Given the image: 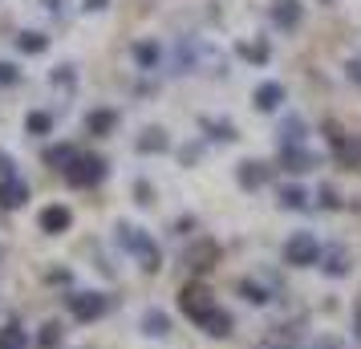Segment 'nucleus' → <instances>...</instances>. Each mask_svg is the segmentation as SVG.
Listing matches in <instances>:
<instances>
[{
  "label": "nucleus",
  "instance_id": "nucleus-1",
  "mask_svg": "<svg viewBox=\"0 0 361 349\" xmlns=\"http://www.w3.org/2000/svg\"><path fill=\"white\" fill-rule=\"evenodd\" d=\"M118 244H122L126 252H134L147 272H159V264H163V260H159V248H154V240H150L142 228H134V224H118Z\"/></svg>",
  "mask_w": 361,
  "mask_h": 349
},
{
  "label": "nucleus",
  "instance_id": "nucleus-2",
  "mask_svg": "<svg viewBox=\"0 0 361 349\" xmlns=\"http://www.w3.org/2000/svg\"><path fill=\"white\" fill-rule=\"evenodd\" d=\"M284 260L293 268H309L321 260V244H317V235L312 232H293L288 235V244H284Z\"/></svg>",
  "mask_w": 361,
  "mask_h": 349
},
{
  "label": "nucleus",
  "instance_id": "nucleus-3",
  "mask_svg": "<svg viewBox=\"0 0 361 349\" xmlns=\"http://www.w3.org/2000/svg\"><path fill=\"white\" fill-rule=\"evenodd\" d=\"M66 179L73 187H94L106 179V159H98V154H78L73 163L66 166Z\"/></svg>",
  "mask_w": 361,
  "mask_h": 349
},
{
  "label": "nucleus",
  "instance_id": "nucleus-4",
  "mask_svg": "<svg viewBox=\"0 0 361 349\" xmlns=\"http://www.w3.org/2000/svg\"><path fill=\"white\" fill-rule=\"evenodd\" d=\"M106 309H110V300L102 297V293H73L69 297V313L78 317V321H98Z\"/></svg>",
  "mask_w": 361,
  "mask_h": 349
},
{
  "label": "nucleus",
  "instance_id": "nucleus-5",
  "mask_svg": "<svg viewBox=\"0 0 361 349\" xmlns=\"http://www.w3.org/2000/svg\"><path fill=\"white\" fill-rule=\"evenodd\" d=\"M179 309L191 317V321H199L207 309H215V300H212V293H207L203 284H187V288L179 293Z\"/></svg>",
  "mask_w": 361,
  "mask_h": 349
},
{
  "label": "nucleus",
  "instance_id": "nucleus-6",
  "mask_svg": "<svg viewBox=\"0 0 361 349\" xmlns=\"http://www.w3.org/2000/svg\"><path fill=\"white\" fill-rule=\"evenodd\" d=\"M37 224H41V232H45V235H61V232H69L73 212H69L66 203H49V207L37 216Z\"/></svg>",
  "mask_w": 361,
  "mask_h": 349
},
{
  "label": "nucleus",
  "instance_id": "nucleus-7",
  "mask_svg": "<svg viewBox=\"0 0 361 349\" xmlns=\"http://www.w3.org/2000/svg\"><path fill=\"white\" fill-rule=\"evenodd\" d=\"M268 163H256V159H244V163L235 166V179H240V187L244 191H256V187H264L268 183Z\"/></svg>",
  "mask_w": 361,
  "mask_h": 349
},
{
  "label": "nucleus",
  "instance_id": "nucleus-8",
  "mask_svg": "<svg viewBox=\"0 0 361 349\" xmlns=\"http://www.w3.org/2000/svg\"><path fill=\"white\" fill-rule=\"evenodd\" d=\"M272 20H276V29H296L305 20V4L300 0H272Z\"/></svg>",
  "mask_w": 361,
  "mask_h": 349
},
{
  "label": "nucleus",
  "instance_id": "nucleus-9",
  "mask_svg": "<svg viewBox=\"0 0 361 349\" xmlns=\"http://www.w3.org/2000/svg\"><path fill=\"white\" fill-rule=\"evenodd\" d=\"M25 200H29V183H25V179H17V175L0 179V207H4V212L20 207Z\"/></svg>",
  "mask_w": 361,
  "mask_h": 349
},
{
  "label": "nucleus",
  "instance_id": "nucleus-10",
  "mask_svg": "<svg viewBox=\"0 0 361 349\" xmlns=\"http://www.w3.org/2000/svg\"><path fill=\"white\" fill-rule=\"evenodd\" d=\"M215 260H219V244L215 240H199L195 248H187V268H195V272H207Z\"/></svg>",
  "mask_w": 361,
  "mask_h": 349
},
{
  "label": "nucleus",
  "instance_id": "nucleus-11",
  "mask_svg": "<svg viewBox=\"0 0 361 349\" xmlns=\"http://www.w3.org/2000/svg\"><path fill=\"white\" fill-rule=\"evenodd\" d=\"M252 102H256V110H264V114H272L280 102H284V85L280 82H264L256 85V94H252Z\"/></svg>",
  "mask_w": 361,
  "mask_h": 349
},
{
  "label": "nucleus",
  "instance_id": "nucleus-12",
  "mask_svg": "<svg viewBox=\"0 0 361 349\" xmlns=\"http://www.w3.org/2000/svg\"><path fill=\"white\" fill-rule=\"evenodd\" d=\"M138 150L142 154H163V150H171V138H166L163 126H150V130L138 134Z\"/></svg>",
  "mask_w": 361,
  "mask_h": 349
},
{
  "label": "nucleus",
  "instance_id": "nucleus-13",
  "mask_svg": "<svg viewBox=\"0 0 361 349\" xmlns=\"http://www.w3.org/2000/svg\"><path fill=\"white\" fill-rule=\"evenodd\" d=\"M199 325L212 333V337H228L231 333V313H224V309L215 305V309H207V313L199 317Z\"/></svg>",
  "mask_w": 361,
  "mask_h": 349
},
{
  "label": "nucleus",
  "instance_id": "nucleus-14",
  "mask_svg": "<svg viewBox=\"0 0 361 349\" xmlns=\"http://www.w3.org/2000/svg\"><path fill=\"white\" fill-rule=\"evenodd\" d=\"M321 268L329 276H345L349 272V252L345 248H321Z\"/></svg>",
  "mask_w": 361,
  "mask_h": 349
},
{
  "label": "nucleus",
  "instance_id": "nucleus-15",
  "mask_svg": "<svg viewBox=\"0 0 361 349\" xmlns=\"http://www.w3.org/2000/svg\"><path fill=\"white\" fill-rule=\"evenodd\" d=\"M280 163L288 166V171H309L317 159H312L305 147H280Z\"/></svg>",
  "mask_w": 361,
  "mask_h": 349
},
{
  "label": "nucleus",
  "instance_id": "nucleus-16",
  "mask_svg": "<svg viewBox=\"0 0 361 349\" xmlns=\"http://www.w3.org/2000/svg\"><path fill=\"white\" fill-rule=\"evenodd\" d=\"M235 53H240L244 61H252V66H264V61L272 57L268 41H240V45H235Z\"/></svg>",
  "mask_w": 361,
  "mask_h": 349
},
{
  "label": "nucleus",
  "instance_id": "nucleus-17",
  "mask_svg": "<svg viewBox=\"0 0 361 349\" xmlns=\"http://www.w3.org/2000/svg\"><path fill=\"white\" fill-rule=\"evenodd\" d=\"M114 126H118L114 110H90V118H85V130L90 134H110Z\"/></svg>",
  "mask_w": 361,
  "mask_h": 349
},
{
  "label": "nucleus",
  "instance_id": "nucleus-18",
  "mask_svg": "<svg viewBox=\"0 0 361 349\" xmlns=\"http://www.w3.org/2000/svg\"><path fill=\"white\" fill-rule=\"evenodd\" d=\"M159 57H163L159 41H138V45H134V61L142 69H159Z\"/></svg>",
  "mask_w": 361,
  "mask_h": 349
},
{
  "label": "nucleus",
  "instance_id": "nucleus-19",
  "mask_svg": "<svg viewBox=\"0 0 361 349\" xmlns=\"http://www.w3.org/2000/svg\"><path fill=\"white\" fill-rule=\"evenodd\" d=\"M0 349H29V333L20 325H4L0 329Z\"/></svg>",
  "mask_w": 361,
  "mask_h": 349
},
{
  "label": "nucleus",
  "instance_id": "nucleus-20",
  "mask_svg": "<svg viewBox=\"0 0 361 349\" xmlns=\"http://www.w3.org/2000/svg\"><path fill=\"white\" fill-rule=\"evenodd\" d=\"M73 159H78V150L69 147V142H61V147H49V150H45V163L57 166V171H66V166L73 163Z\"/></svg>",
  "mask_w": 361,
  "mask_h": 349
},
{
  "label": "nucleus",
  "instance_id": "nucleus-21",
  "mask_svg": "<svg viewBox=\"0 0 361 349\" xmlns=\"http://www.w3.org/2000/svg\"><path fill=\"white\" fill-rule=\"evenodd\" d=\"M142 329H147L150 337H166V333H171V317L159 313V309H150V313L142 317Z\"/></svg>",
  "mask_w": 361,
  "mask_h": 349
},
{
  "label": "nucleus",
  "instance_id": "nucleus-22",
  "mask_svg": "<svg viewBox=\"0 0 361 349\" xmlns=\"http://www.w3.org/2000/svg\"><path fill=\"white\" fill-rule=\"evenodd\" d=\"M300 138H305V122L300 118H288L280 126V147H300Z\"/></svg>",
  "mask_w": 361,
  "mask_h": 349
},
{
  "label": "nucleus",
  "instance_id": "nucleus-23",
  "mask_svg": "<svg viewBox=\"0 0 361 349\" xmlns=\"http://www.w3.org/2000/svg\"><path fill=\"white\" fill-rule=\"evenodd\" d=\"M17 49L20 53H33V57H37V53L49 49V37H45V33H20L17 37Z\"/></svg>",
  "mask_w": 361,
  "mask_h": 349
},
{
  "label": "nucleus",
  "instance_id": "nucleus-24",
  "mask_svg": "<svg viewBox=\"0 0 361 349\" xmlns=\"http://www.w3.org/2000/svg\"><path fill=\"white\" fill-rule=\"evenodd\" d=\"M25 130H29V134H49V130H53V114H45V110H33V114L25 118Z\"/></svg>",
  "mask_w": 361,
  "mask_h": 349
},
{
  "label": "nucleus",
  "instance_id": "nucleus-25",
  "mask_svg": "<svg viewBox=\"0 0 361 349\" xmlns=\"http://www.w3.org/2000/svg\"><path fill=\"white\" fill-rule=\"evenodd\" d=\"M305 203H309V195H305V187H280V207H305Z\"/></svg>",
  "mask_w": 361,
  "mask_h": 349
},
{
  "label": "nucleus",
  "instance_id": "nucleus-26",
  "mask_svg": "<svg viewBox=\"0 0 361 349\" xmlns=\"http://www.w3.org/2000/svg\"><path fill=\"white\" fill-rule=\"evenodd\" d=\"M240 293H244V297L252 300V305H268V300H272L268 293H264V284H260V281H252V276H247V281L240 284Z\"/></svg>",
  "mask_w": 361,
  "mask_h": 349
},
{
  "label": "nucleus",
  "instance_id": "nucleus-27",
  "mask_svg": "<svg viewBox=\"0 0 361 349\" xmlns=\"http://www.w3.org/2000/svg\"><path fill=\"white\" fill-rule=\"evenodd\" d=\"M203 126L212 130V138H224V142H231V138H235V126H231V122H203Z\"/></svg>",
  "mask_w": 361,
  "mask_h": 349
},
{
  "label": "nucleus",
  "instance_id": "nucleus-28",
  "mask_svg": "<svg viewBox=\"0 0 361 349\" xmlns=\"http://www.w3.org/2000/svg\"><path fill=\"white\" fill-rule=\"evenodd\" d=\"M57 337H61V325H57V321H49V325L41 329V345H57Z\"/></svg>",
  "mask_w": 361,
  "mask_h": 349
},
{
  "label": "nucleus",
  "instance_id": "nucleus-29",
  "mask_svg": "<svg viewBox=\"0 0 361 349\" xmlns=\"http://www.w3.org/2000/svg\"><path fill=\"white\" fill-rule=\"evenodd\" d=\"M17 66H8V61H0V85H17Z\"/></svg>",
  "mask_w": 361,
  "mask_h": 349
},
{
  "label": "nucleus",
  "instance_id": "nucleus-30",
  "mask_svg": "<svg viewBox=\"0 0 361 349\" xmlns=\"http://www.w3.org/2000/svg\"><path fill=\"white\" fill-rule=\"evenodd\" d=\"M317 200H321V207H341V200H337V191H333V187H321V191H317Z\"/></svg>",
  "mask_w": 361,
  "mask_h": 349
},
{
  "label": "nucleus",
  "instance_id": "nucleus-31",
  "mask_svg": "<svg viewBox=\"0 0 361 349\" xmlns=\"http://www.w3.org/2000/svg\"><path fill=\"white\" fill-rule=\"evenodd\" d=\"M53 85H73V73H69V69H57V73H53Z\"/></svg>",
  "mask_w": 361,
  "mask_h": 349
},
{
  "label": "nucleus",
  "instance_id": "nucleus-32",
  "mask_svg": "<svg viewBox=\"0 0 361 349\" xmlns=\"http://www.w3.org/2000/svg\"><path fill=\"white\" fill-rule=\"evenodd\" d=\"M8 175H13V159L0 150V179H8Z\"/></svg>",
  "mask_w": 361,
  "mask_h": 349
},
{
  "label": "nucleus",
  "instance_id": "nucleus-33",
  "mask_svg": "<svg viewBox=\"0 0 361 349\" xmlns=\"http://www.w3.org/2000/svg\"><path fill=\"white\" fill-rule=\"evenodd\" d=\"M106 4H110V0H82V8H85V13H102Z\"/></svg>",
  "mask_w": 361,
  "mask_h": 349
},
{
  "label": "nucleus",
  "instance_id": "nucleus-34",
  "mask_svg": "<svg viewBox=\"0 0 361 349\" xmlns=\"http://www.w3.org/2000/svg\"><path fill=\"white\" fill-rule=\"evenodd\" d=\"M349 78H353V82H361V61H349Z\"/></svg>",
  "mask_w": 361,
  "mask_h": 349
},
{
  "label": "nucleus",
  "instance_id": "nucleus-35",
  "mask_svg": "<svg viewBox=\"0 0 361 349\" xmlns=\"http://www.w3.org/2000/svg\"><path fill=\"white\" fill-rule=\"evenodd\" d=\"M312 349H341V345H337L333 337H325V341H317V345H312Z\"/></svg>",
  "mask_w": 361,
  "mask_h": 349
},
{
  "label": "nucleus",
  "instance_id": "nucleus-36",
  "mask_svg": "<svg viewBox=\"0 0 361 349\" xmlns=\"http://www.w3.org/2000/svg\"><path fill=\"white\" fill-rule=\"evenodd\" d=\"M41 4H45V8H53V13H57V8H61L66 0H41Z\"/></svg>",
  "mask_w": 361,
  "mask_h": 349
},
{
  "label": "nucleus",
  "instance_id": "nucleus-37",
  "mask_svg": "<svg viewBox=\"0 0 361 349\" xmlns=\"http://www.w3.org/2000/svg\"><path fill=\"white\" fill-rule=\"evenodd\" d=\"M357 341H361V305H357Z\"/></svg>",
  "mask_w": 361,
  "mask_h": 349
},
{
  "label": "nucleus",
  "instance_id": "nucleus-38",
  "mask_svg": "<svg viewBox=\"0 0 361 349\" xmlns=\"http://www.w3.org/2000/svg\"><path fill=\"white\" fill-rule=\"evenodd\" d=\"M325 4H333V0H325Z\"/></svg>",
  "mask_w": 361,
  "mask_h": 349
}]
</instances>
